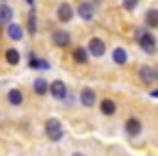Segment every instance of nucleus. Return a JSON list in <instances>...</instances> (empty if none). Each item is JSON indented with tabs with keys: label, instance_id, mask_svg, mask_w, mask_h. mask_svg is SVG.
<instances>
[{
	"label": "nucleus",
	"instance_id": "nucleus-22",
	"mask_svg": "<svg viewBox=\"0 0 158 156\" xmlns=\"http://www.w3.org/2000/svg\"><path fill=\"white\" fill-rule=\"evenodd\" d=\"M136 5H139V0H123V9H128V11H132Z\"/></svg>",
	"mask_w": 158,
	"mask_h": 156
},
{
	"label": "nucleus",
	"instance_id": "nucleus-2",
	"mask_svg": "<svg viewBox=\"0 0 158 156\" xmlns=\"http://www.w3.org/2000/svg\"><path fill=\"white\" fill-rule=\"evenodd\" d=\"M136 41H139V46H141L147 54H154V52H156V39H154L152 33H147V31H145V33H139V35H136Z\"/></svg>",
	"mask_w": 158,
	"mask_h": 156
},
{
	"label": "nucleus",
	"instance_id": "nucleus-8",
	"mask_svg": "<svg viewBox=\"0 0 158 156\" xmlns=\"http://www.w3.org/2000/svg\"><path fill=\"white\" fill-rule=\"evenodd\" d=\"M80 102H82V106H93L95 104V91L89 89V87H85L80 91Z\"/></svg>",
	"mask_w": 158,
	"mask_h": 156
},
{
	"label": "nucleus",
	"instance_id": "nucleus-12",
	"mask_svg": "<svg viewBox=\"0 0 158 156\" xmlns=\"http://www.w3.org/2000/svg\"><path fill=\"white\" fill-rule=\"evenodd\" d=\"M145 24L149 28H158V9H149L145 13Z\"/></svg>",
	"mask_w": 158,
	"mask_h": 156
},
{
	"label": "nucleus",
	"instance_id": "nucleus-4",
	"mask_svg": "<svg viewBox=\"0 0 158 156\" xmlns=\"http://www.w3.org/2000/svg\"><path fill=\"white\" fill-rule=\"evenodd\" d=\"M139 76H141V80H143L145 85H152L154 80H158V70H156V67H141Z\"/></svg>",
	"mask_w": 158,
	"mask_h": 156
},
{
	"label": "nucleus",
	"instance_id": "nucleus-21",
	"mask_svg": "<svg viewBox=\"0 0 158 156\" xmlns=\"http://www.w3.org/2000/svg\"><path fill=\"white\" fill-rule=\"evenodd\" d=\"M28 65H31L33 70H37V67H39V70H48V61H37L33 54H31V59H28Z\"/></svg>",
	"mask_w": 158,
	"mask_h": 156
},
{
	"label": "nucleus",
	"instance_id": "nucleus-9",
	"mask_svg": "<svg viewBox=\"0 0 158 156\" xmlns=\"http://www.w3.org/2000/svg\"><path fill=\"white\" fill-rule=\"evenodd\" d=\"M52 44L59 46V48H65V46H69V35H67L65 31H56V33L52 35Z\"/></svg>",
	"mask_w": 158,
	"mask_h": 156
},
{
	"label": "nucleus",
	"instance_id": "nucleus-3",
	"mask_svg": "<svg viewBox=\"0 0 158 156\" xmlns=\"http://www.w3.org/2000/svg\"><path fill=\"white\" fill-rule=\"evenodd\" d=\"M87 52H89V54H93V57H102V54L106 52V46H104V41H102V39L93 37V39L89 41V48H87Z\"/></svg>",
	"mask_w": 158,
	"mask_h": 156
},
{
	"label": "nucleus",
	"instance_id": "nucleus-14",
	"mask_svg": "<svg viewBox=\"0 0 158 156\" xmlns=\"http://www.w3.org/2000/svg\"><path fill=\"white\" fill-rule=\"evenodd\" d=\"M7 98H9V104H13V106H20V104L24 102V95H22L20 89H11Z\"/></svg>",
	"mask_w": 158,
	"mask_h": 156
},
{
	"label": "nucleus",
	"instance_id": "nucleus-13",
	"mask_svg": "<svg viewBox=\"0 0 158 156\" xmlns=\"http://www.w3.org/2000/svg\"><path fill=\"white\" fill-rule=\"evenodd\" d=\"M33 89H35V93H37V95H46V93L50 91V85H48L44 78H37V80H35V85H33Z\"/></svg>",
	"mask_w": 158,
	"mask_h": 156
},
{
	"label": "nucleus",
	"instance_id": "nucleus-1",
	"mask_svg": "<svg viewBox=\"0 0 158 156\" xmlns=\"http://www.w3.org/2000/svg\"><path fill=\"white\" fill-rule=\"evenodd\" d=\"M46 134H48L50 141H61L63 139V126H61V121L54 119V117H50L46 121Z\"/></svg>",
	"mask_w": 158,
	"mask_h": 156
},
{
	"label": "nucleus",
	"instance_id": "nucleus-6",
	"mask_svg": "<svg viewBox=\"0 0 158 156\" xmlns=\"http://www.w3.org/2000/svg\"><path fill=\"white\" fill-rule=\"evenodd\" d=\"M50 93H52L56 100H63V98L67 95V87H65V82H61V80H54V82L50 85Z\"/></svg>",
	"mask_w": 158,
	"mask_h": 156
},
{
	"label": "nucleus",
	"instance_id": "nucleus-18",
	"mask_svg": "<svg viewBox=\"0 0 158 156\" xmlns=\"http://www.w3.org/2000/svg\"><path fill=\"white\" fill-rule=\"evenodd\" d=\"M100 111H102L104 115H113V113L117 111V104H115L113 100H102V104H100Z\"/></svg>",
	"mask_w": 158,
	"mask_h": 156
},
{
	"label": "nucleus",
	"instance_id": "nucleus-25",
	"mask_svg": "<svg viewBox=\"0 0 158 156\" xmlns=\"http://www.w3.org/2000/svg\"><path fill=\"white\" fill-rule=\"evenodd\" d=\"M74 156H82V154H74Z\"/></svg>",
	"mask_w": 158,
	"mask_h": 156
},
{
	"label": "nucleus",
	"instance_id": "nucleus-10",
	"mask_svg": "<svg viewBox=\"0 0 158 156\" xmlns=\"http://www.w3.org/2000/svg\"><path fill=\"white\" fill-rule=\"evenodd\" d=\"M126 132H128L130 137H136V134L141 132V119H136V117H130V119L126 121Z\"/></svg>",
	"mask_w": 158,
	"mask_h": 156
},
{
	"label": "nucleus",
	"instance_id": "nucleus-24",
	"mask_svg": "<svg viewBox=\"0 0 158 156\" xmlns=\"http://www.w3.org/2000/svg\"><path fill=\"white\" fill-rule=\"evenodd\" d=\"M26 2H28V5H33V0H26Z\"/></svg>",
	"mask_w": 158,
	"mask_h": 156
},
{
	"label": "nucleus",
	"instance_id": "nucleus-11",
	"mask_svg": "<svg viewBox=\"0 0 158 156\" xmlns=\"http://www.w3.org/2000/svg\"><path fill=\"white\" fill-rule=\"evenodd\" d=\"M7 37H9V39H13V41L22 39V37H24L22 26H20V24H9V26H7Z\"/></svg>",
	"mask_w": 158,
	"mask_h": 156
},
{
	"label": "nucleus",
	"instance_id": "nucleus-5",
	"mask_svg": "<svg viewBox=\"0 0 158 156\" xmlns=\"http://www.w3.org/2000/svg\"><path fill=\"white\" fill-rule=\"evenodd\" d=\"M56 18H59L61 22H69V20L74 18V9H72L67 2H63V5H59V9H56Z\"/></svg>",
	"mask_w": 158,
	"mask_h": 156
},
{
	"label": "nucleus",
	"instance_id": "nucleus-16",
	"mask_svg": "<svg viewBox=\"0 0 158 156\" xmlns=\"http://www.w3.org/2000/svg\"><path fill=\"white\" fill-rule=\"evenodd\" d=\"M113 61H115L117 65H123V63L128 61V52H126L123 48H115V50H113Z\"/></svg>",
	"mask_w": 158,
	"mask_h": 156
},
{
	"label": "nucleus",
	"instance_id": "nucleus-15",
	"mask_svg": "<svg viewBox=\"0 0 158 156\" xmlns=\"http://www.w3.org/2000/svg\"><path fill=\"white\" fill-rule=\"evenodd\" d=\"M11 18H13V9L9 5H0V22H9L11 24Z\"/></svg>",
	"mask_w": 158,
	"mask_h": 156
},
{
	"label": "nucleus",
	"instance_id": "nucleus-17",
	"mask_svg": "<svg viewBox=\"0 0 158 156\" xmlns=\"http://www.w3.org/2000/svg\"><path fill=\"white\" fill-rule=\"evenodd\" d=\"M72 59H74L76 63H87V59H89V52H87L85 48H76V50L72 52Z\"/></svg>",
	"mask_w": 158,
	"mask_h": 156
},
{
	"label": "nucleus",
	"instance_id": "nucleus-7",
	"mask_svg": "<svg viewBox=\"0 0 158 156\" xmlns=\"http://www.w3.org/2000/svg\"><path fill=\"white\" fill-rule=\"evenodd\" d=\"M78 15L82 20H93V5L89 2V0H82V2L78 5Z\"/></svg>",
	"mask_w": 158,
	"mask_h": 156
},
{
	"label": "nucleus",
	"instance_id": "nucleus-20",
	"mask_svg": "<svg viewBox=\"0 0 158 156\" xmlns=\"http://www.w3.org/2000/svg\"><path fill=\"white\" fill-rule=\"evenodd\" d=\"M28 31H31V35L37 33V15H35V9L28 13Z\"/></svg>",
	"mask_w": 158,
	"mask_h": 156
},
{
	"label": "nucleus",
	"instance_id": "nucleus-23",
	"mask_svg": "<svg viewBox=\"0 0 158 156\" xmlns=\"http://www.w3.org/2000/svg\"><path fill=\"white\" fill-rule=\"evenodd\" d=\"M152 98H158V89H154V91H152Z\"/></svg>",
	"mask_w": 158,
	"mask_h": 156
},
{
	"label": "nucleus",
	"instance_id": "nucleus-19",
	"mask_svg": "<svg viewBox=\"0 0 158 156\" xmlns=\"http://www.w3.org/2000/svg\"><path fill=\"white\" fill-rule=\"evenodd\" d=\"M5 57H7V63H9V65H18V63H20V52H18L15 48H9Z\"/></svg>",
	"mask_w": 158,
	"mask_h": 156
}]
</instances>
